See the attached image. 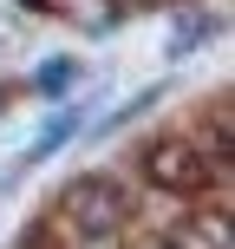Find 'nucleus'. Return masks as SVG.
Wrapping results in <instances>:
<instances>
[{
    "label": "nucleus",
    "mask_w": 235,
    "mask_h": 249,
    "mask_svg": "<svg viewBox=\"0 0 235 249\" xmlns=\"http://www.w3.org/2000/svg\"><path fill=\"white\" fill-rule=\"evenodd\" d=\"M72 131H78V112H65V118H52L46 131H39L33 144H26V158H20V164H39V158H52V151H59V144H65V138H72Z\"/></svg>",
    "instance_id": "obj_1"
},
{
    "label": "nucleus",
    "mask_w": 235,
    "mask_h": 249,
    "mask_svg": "<svg viewBox=\"0 0 235 249\" xmlns=\"http://www.w3.org/2000/svg\"><path fill=\"white\" fill-rule=\"evenodd\" d=\"M72 72H78L72 59H59V66H46V72L33 79V92H59V86H65V79H72Z\"/></svg>",
    "instance_id": "obj_2"
}]
</instances>
